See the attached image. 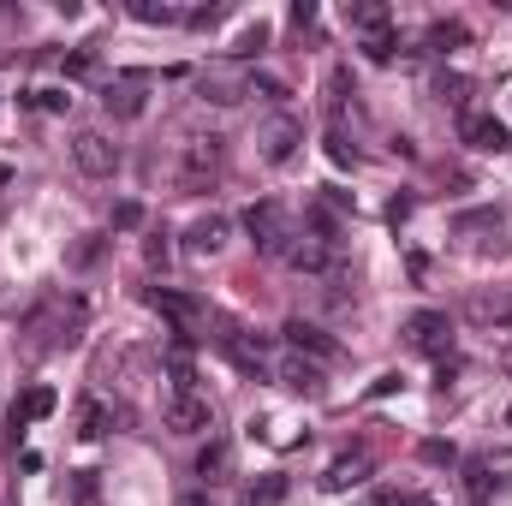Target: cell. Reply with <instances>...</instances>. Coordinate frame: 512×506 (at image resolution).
<instances>
[{"label":"cell","instance_id":"15","mask_svg":"<svg viewBox=\"0 0 512 506\" xmlns=\"http://www.w3.org/2000/svg\"><path fill=\"white\" fill-rule=\"evenodd\" d=\"M108 429H114V405H108V399H96V393H90V399H78V435H84V441H102Z\"/></svg>","mask_w":512,"mask_h":506},{"label":"cell","instance_id":"5","mask_svg":"<svg viewBox=\"0 0 512 506\" xmlns=\"http://www.w3.org/2000/svg\"><path fill=\"white\" fill-rule=\"evenodd\" d=\"M221 167V137H191L185 143V161H179V185L185 191H203Z\"/></svg>","mask_w":512,"mask_h":506},{"label":"cell","instance_id":"14","mask_svg":"<svg viewBox=\"0 0 512 506\" xmlns=\"http://www.w3.org/2000/svg\"><path fill=\"white\" fill-rule=\"evenodd\" d=\"M185 251L191 256H221L227 251V215H197L185 227Z\"/></svg>","mask_w":512,"mask_h":506},{"label":"cell","instance_id":"6","mask_svg":"<svg viewBox=\"0 0 512 506\" xmlns=\"http://www.w3.org/2000/svg\"><path fill=\"white\" fill-rule=\"evenodd\" d=\"M167 429L173 435H209L215 429V405L203 393H173L167 399Z\"/></svg>","mask_w":512,"mask_h":506},{"label":"cell","instance_id":"1","mask_svg":"<svg viewBox=\"0 0 512 506\" xmlns=\"http://www.w3.org/2000/svg\"><path fill=\"white\" fill-rule=\"evenodd\" d=\"M72 161H78L84 179H114L120 173V143L108 131H78L72 137Z\"/></svg>","mask_w":512,"mask_h":506},{"label":"cell","instance_id":"8","mask_svg":"<svg viewBox=\"0 0 512 506\" xmlns=\"http://www.w3.org/2000/svg\"><path fill=\"white\" fill-rule=\"evenodd\" d=\"M459 137H465V149H477V155H501L512 143V131L501 114H465L459 120Z\"/></svg>","mask_w":512,"mask_h":506},{"label":"cell","instance_id":"7","mask_svg":"<svg viewBox=\"0 0 512 506\" xmlns=\"http://www.w3.org/2000/svg\"><path fill=\"white\" fill-rule=\"evenodd\" d=\"M102 108H108L114 120H137V114L149 108V90H143V78H137V72L108 78V84H102Z\"/></svg>","mask_w":512,"mask_h":506},{"label":"cell","instance_id":"27","mask_svg":"<svg viewBox=\"0 0 512 506\" xmlns=\"http://www.w3.org/2000/svg\"><path fill=\"white\" fill-rule=\"evenodd\" d=\"M393 48H399V36H393V30H376V36H364V54H370L376 66H387V60H393Z\"/></svg>","mask_w":512,"mask_h":506},{"label":"cell","instance_id":"18","mask_svg":"<svg viewBox=\"0 0 512 506\" xmlns=\"http://www.w3.org/2000/svg\"><path fill=\"white\" fill-rule=\"evenodd\" d=\"M495 483H501V477H495V465H489V459H471V465H465V495H471L477 506L495 495Z\"/></svg>","mask_w":512,"mask_h":506},{"label":"cell","instance_id":"11","mask_svg":"<svg viewBox=\"0 0 512 506\" xmlns=\"http://www.w3.org/2000/svg\"><path fill=\"white\" fill-rule=\"evenodd\" d=\"M280 334H286V346H292V352H298V358H304V352H310V364H328V358H334V352H340V346H334V340H328V334H322V328H316V322H304V316H292V322H286V328H280Z\"/></svg>","mask_w":512,"mask_h":506},{"label":"cell","instance_id":"37","mask_svg":"<svg viewBox=\"0 0 512 506\" xmlns=\"http://www.w3.org/2000/svg\"><path fill=\"white\" fill-rule=\"evenodd\" d=\"M370 506H411V501H399V495H376Z\"/></svg>","mask_w":512,"mask_h":506},{"label":"cell","instance_id":"34","mask_svg":"<svg viewBox=\"0 0 512 506\" xmlns=\"http://www.w3.org/2000/svg\"><path fill=\"white\" fill-rule=\"evenodd\" d=\"M137 221H143V209H137V203H120V209H114V227H120V233H131Z\"/></svg>","mask_w":512,"mask_h":506},{"label":"cell","instance_id":"12","mask_svg":"<svg viewBox=\"0 0 512 506\" xmlns=\"http://www.w3.org/2000/svg\"><path fill=\"white\" fill-rule=\"evenodd\" d=\"M221 352L245 370V376H262V358H268V340L262 334H245V328H233L227 322V334H221Z\"/></svg>","mask_w":512,"mask_h":506},{"label":"cell","instance_id":"20","mask_svg":"<svg viewBox=\"0 0 512 506\" xmlns=\"http://www.w3.org/2000/svg\"><path fill=\"white\" fill-rule=\"evenodd\" d=\"M423 42H429L435 54H453V48H465V24H459V18H435Z\"/></svg>","mask_w":512,"mask_h":506},{"label":"cell","instance_id":"23","mask_svg":"<svg viewBox=\"0 0 512 506\" xmlns=\"http://www.w3.org/2000/svg\"><path fill=\"white\" fill-rule=\"evenodd\" d=\"M131 18H137V24H179L185 12H179V6H155V0H137V6H131Z\"/></svg>","mask_w":512,"mask_h":506},{"label":"cell","instance_id":"29","mask_svg":"<svg viewBox=\"0 0 512 506\" xmlns=\"http://www.w3.org/2000/svg\"><path fill=\"white\" fill-rule=\"evenodd\" d=\"M30 96H36V108H42V114H66V108H72V96H66L60 84H48V90H30Z\"/></svg>","mask_w":512,"mask_h":506},{"label":"cell","instance_id":"3","mask_svg":"<svg viewBox=\"0 0 512 506\" xmlns=\"http://www.w3.org/2000/svg\"><path fill=\"white\" fill-rule=\"evenodd\" d=\"M405 346L423 352V358H447V352H453V322H447L441 310H417V316L405 322Z\"/></svg>","mask_w":512,"mask_h":506},{"label":"cell","instance_id":"25","mask_svg":"<svg viewBox=\"0 0 512 506\" xmlns=\"http://www.w3.org/2000/svg\"><path fill=\"white\" fill-rule=\"evenodd\" d=\"M417 459H423V465H435V471H447V465H459V447H453V441H423V447H417Z\"/></svg>","mask_w":512,"mask_h":506},{"label":"cell","instance_id":"19","mask_svg":"<svg viewBox=\"0 0 512 506\" xmlns=\"http://www.w3.org/2000/svg\"><path fill=\"white\" fill-rule=\"evenodd\" d=\"M286 501V477L280 471H262L251 489H245V506H280Z\"/></svg>","mask_w":512,"mask_h":506},{"label":"cell","instance_id":"30","mask_svg":"<svg viewBox=\"0 0 512 506\" xmlns=\"http://www.w3.org/2000/svg\"><path fill=\"white\" fill-rule=\"evenodd\" d=\"M262 42H268V24H251V30H245V36L233 42V54H239V60H251L256 48H262Z\"/></svg>","mask_w":512,"mask_h":506},{"label":"cell","instance_id":"36","mask_svg":"<svg viewBox=\"0 0 512 506\" xmlns=\"http://www.w3.org/2000/svg\"><path fill=\"white\" fill-rule=\"evenodd\" d=\"M173 506H209V489H185Z\"/></svg>","mask_w":512,"mask_h":506},{"label":"cell","instance_id":"17","mask_svg":"<svg viewBox=\"0 0 512 506\" xmlns=\"http://www.w3.org/2000/svg\"><path fill=\"white\" fill-rule=\"evenodd\" d=\"M54 387H30L18 405H12V429H24V423H42V417H54Z\"/></svg>","mask_w":512,"mask_h":506},{"label":"cell","instance_id":"28","mask_svg":"<svg viewBox=\"0 0 512 506\" xmlns=\"http://www.w3.org/2000/svg\"><path fill=\"white\" fill-rule=\"evenodd\" d=\"M60 72H66V78H90V72H96V48H78V54H66V60H60Z\"/></svg>","mask_w":512,"mask_h":506},{"label":"cell","instance_id":"16","mask_svg":"<svg viewBox=\"0 0 512 506\" xmlns=\"http://www.w3.org/2000/svg\"><path fill=\"white\" fill-rule=\"evenodd\" d=\"M280 381H286L292 393H304V399H316V393H322V364H310V358H298V352H292V358L280 364Z\"/></svg>","mask_w":512,"mask_h":506},{"label":"cell","instance_id":"22","mask_svg":"<svg viewBox=\"0 0 512 506\" xmlns=\"http://www.w3.org/2000/svg\"><path fill=\"white\" fill-rule=\"evenodd\" d=\"M197 477H203V483H221V477H227V447H221V441H209V447L197 453Z\"/></svg>","mask_w":512,"mask_h":506},{"label":"cell","instance_id":"13","mask_svg":"<svg viewBox=\"0 0 512 506\" xmlns=\"http://www.w3.org/2000/svg\"><path fill=\"white\" fill-rule=\"evenodd\" d=\"M334 262V245L328 239H316V233H292V245H286V268H298V274H322Z\"/></svg>","mask_w":512,"mask_h":506},{"label":"cell","instance_id":"32","mask_svg":"<svg viewBox=\"0 0 512 506\" xmlns=\"http://www.w3.org/2000/svg\"><path fill=\"white\" fill-rule=\"evenodd\" d=\"M399 387H405V376H399V370H387V376L370 381V399H387V393H399Z\"/></svg>","mask_w":512,"mask_h":506},{"label":"cell","instance_id":"33","mask_svg":"<svg viewBox=\"0 0 512 506\" xmlns=\"http://www.w3.org/2000/svg\"><path fill=\"white\" fill-rule=\"evenodd\" d=\"M96 256H102V239H96V233H90V239H84V245H78V251H72V268H90V262H96Z\"/></svg>","mask_w":512,"mask_h":506},{"label":"cell","instance_id":"4","mask_svg":"<svg viewBox=\"0 0 512 506\" xmlns=\"http://www.w3.org/2000/svg\"><path fill=\"white\" fill-rule=\"evenodd\" d=\"M245 233H251L268 256H286V245H292V227H286V209H280V203H251V209H245Z\"/></svg>","mask_w":512,"mask_h":506},{"label":"cell","instance_id":"9","mask_svg":"<svg viewBox=\"0 0 512 506\" xmlns=\"http://www.w3.org/2000/svg\"><path fill=\"white\" fill-rule=\"evenodd\" d=\"M149 304H155V310H161V316H173V322H179V334H185V340H191V334H197V328H203V322H209V310H203V304H197V298H185V292H173V286H149Z\"/></svg>","mask_w":512,"mask_h":506},{"label":"cell","instance_id":"31","mask_svg":"<svg viewBox=\"0 0 512 506\" xmlns=\"http://www.w3.org/2000/svg\"><path fill=\"white\" fill-rule=\"evenodd\" d=\"M143 256H149V268H167V256H173L167 233H149V239H143Z\"/></svg>","mask_w":512,"mask_h":506},{"label":"cell","instance_id":"2","mask_svg":"<svg viewBox=\"0 0 512 506\" xmlns=\"http://www.w3.org/2000/svg\"><path fill=\"white\" fill-rule=\"evenodd\" d=\"M298 143H304V126H298L292 114H268L262 131H256V155H262L268 167H286V161L298 155Z\"/></svg>","mask_w":512,"mask_h":506},{"label":"cell","instance_id":"26","mask_svg":"<svg viewBox=\"0 0 512 506\" xmlns=\"http://www.w3.org/2000/svg\"><path fill=\"white\" fill-rule=\"evenodd\" d=\"M245 96H268V102H286V84H280V78H268V72H251V78H245Z\"/></svg>","mask_w":512,"mask_h":506},{"label":"cell","instance_id":"21","mask_svg":"<svg viewBox=\"0 0 512 506\" xmlns=\"http://www.w3.org/2000/svg\"><path fill=\"white\" fill-rule=\"evenodd\" d=\"M387 18H393V12H387L382 0H358V6H352V30H364V36L387 30Z\"/></svg>","mask_w":512,"mask_h":506},{"label":"cell","instance_id":"35","mask_svg":"<svg viewBox=\"0 0 512 506\" xmlns=\"http://www.w3.org/2000/svg\"><path fill=\"white\" fill-rule=\"evenodd\" d=\"M405 215H411V197H393V203H387V221H393V227H399V221H405Z\"/></svg>","mask_w":512,"mask_h":506},{"label":"cell","instance_id":"10","mask_svg":"<svg viewBox=\"0 0 512 506\" xmlns=\"http://www.w3.org/2000/svg\"><path fill=\"white\" fill-rule=\"evenodd\" d=\"M370 471H376V465H370V453H340V459L322 471V489H328V495H352V489H364V483H370Z\"/></svg>","mask_w":512,"mask_h":506},{"label":"cell","instance_id":"24","mask_svg":"<svg viewBox=\"0 0 512 506\" xmlns=\"http://www.w3.org/2000/svg\"><path fill=\"white\" fill-rule=\"evenodd\" d=\"M465 90H471V84H465L459 72H441V78H435V102H447V108H465Z\"/></svg>","mask_w":512,"mask_h":506},{"label":"cell","instance_id":"38","mask_svg":"<svg viewBox=\"0 0 512 506\" xmlns=\"http://www.w3.org/2000/svg\"><path fill=\"white\" fill-rule=\"evenodd\" d=\"M501 370H507V376H512V352H501Z\"/></svg>","mask_w":512,"mask_h":506}]
</instances>
